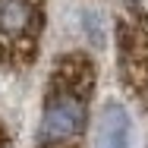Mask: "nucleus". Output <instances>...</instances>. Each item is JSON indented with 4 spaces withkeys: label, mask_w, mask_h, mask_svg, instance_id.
<instances>
[{
    "label": "nucleus",
    "mask_w": 148,
    "mask_h": 148,
    "mask_svg": "<svg viewBox=\"0 0 148 148\" xmlns=\"http://www.w3.org/2000/svg\"><path fill=\"white\" fill-rule=\"evenodd\" d=\"M0 148H13V139H10V132H6L3 123H0Z\"/></svg>",
    "instance_id": "39448f33"
},
{
    "label": "nucleus",
    "mask_w": 148,
    "mask_h": 148,
    "mask_svg": "<svg viewBox=\"0 0 148 148\" xmlns=\"http://www.w3.org/2000/svg\"><path fill=\"white\" fill-rule=\"evenodd\" d=\"M117 44V69L120 85L139 104L148 101V6L129 0L117 16L114 29Z\"/></svg>",
    "instance_id": "f03ea898"
},
{
    "label": "nucleus",
    "mask_w": 148,
    "mask_h": 148,
    "mask_svg": "<svg viewBox=\"0 0 148 148\" xmlns=\"http://www.w3.org/2000/svg\"><path fill=\"white\" fill-rule=\"evenodd\" d=\"M44 0H0V66L25 69L38 60Z\"/></svg>",
    "instance_id": "7ed1b4c3"
},
{
    "label": "nucleus",
    "mask_w": 148,
    "mask_h": 148,
    "mask_svg": "<svg viewBox=\"0 0 148 148\" xmlns=\"http://www.w3.org/2000/svg\"><path fill=\"white\" fill-rule=\"evenodd\" d=\"M95 60L69 51L54 60L38 114L35 148H79L91 126Z\"/></svg>",
    "instance_id": "f257e3e1"
},
{
    "label": "nucleus",
    "mask_w": 148,
    "mask_h": 148,
    "mask_svg": "<svg viewBox=\"0 0 148 148\" xmlns=\"http://www.w3.org/2000/svg\"><path fill=\"white\" fill-rule=\"evenodd\" d=\"M132 114L123 101H104L95 120V148H129Z\"/></svg>",
    "instance_id": "20e7f679"
}]
</instances>
